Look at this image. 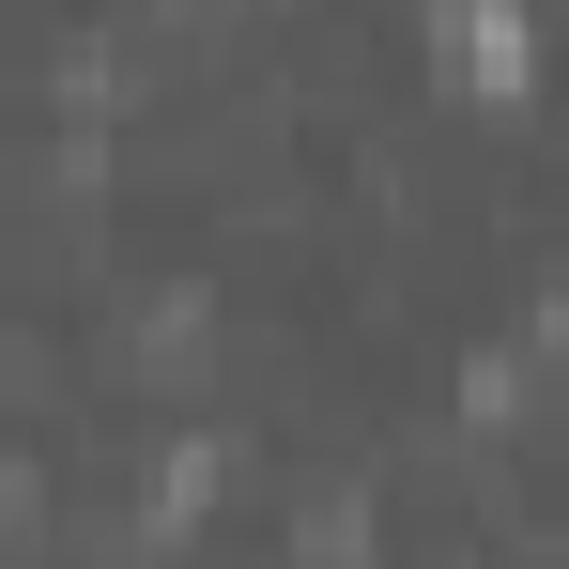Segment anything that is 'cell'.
<instances>
[{
  "instance_id": "1",
  "label": "cell",
  "mask_w": 569,
  "mask_h": 569,
  "mask_svg": "<svg viewBox=\"0 0 569 569\" xmlns=\"http://www.w3.org/2000/svg\"><path fill=\"white\" fill-rule=\"evenodd\" d=\"M431 78H447L462 108H523V93H539L523 0H431Z\"/></svg>"
}]
</instances>
